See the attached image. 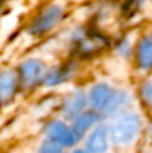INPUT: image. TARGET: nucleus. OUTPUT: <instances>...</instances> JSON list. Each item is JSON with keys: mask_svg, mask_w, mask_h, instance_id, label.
<instances>
[{"mask_svg": "<svg viewBox=\"0 0 152 153\" xmlns=\"http://www.w3.org/2000/svg\"><path fill=\"white\" fill-rule=\"evenodd\" d=\"M19 83V76L12 70H4L0 73V105L10 101L16 92Z\"/></svg>", "mask_w": 152, "mask_h": 153, "instance_id": "obj_6", "label": "nucleus"}, {"mask_svg": "<svg viewBox=\"0 0 152 153\" xmlns=\"http://www.w3.org/2000/svg\"><path fill=\"white\" fill-rule=\"evenodd\" d=\"M142 97L148 104H152V82H148L142 86Z\"/></svg>", "mask_w": 152, "mask_h": 153, "instance_id": "obj_13", "label": "nucleus"}, {"mask_svg": "<svg viewBox=\"0 0 152 153\" xmlns=\"http://www.w3.org/2000/svg\"><path fill=\"white\" fill-rule=\"evenodd\" d=\"M84 104H85L84 94L81 91H76L64 102V113L66 114H79L81 110L84 108Z\"/></svg>", "mask_w": 152, "mask_h": 153, "instance_id": "obj_10", "label": "nucleus"}, {"mask_svg": "<svg viewBox=\"0 0 152 153\" xmlns=\"http://www.w3.org/2000/svg\"><path fill=\"white\" fill-rule=\"evenodd\" d=\"M137 61L143 70L152 67V34L145 36L137 46Z\"/></svg>", "mask_w": 152, "mask_h": 153, "instance_id": "obj_8", "label": "nucleus"}, {"mask_svg": "<svg viewBox=\"0 0 152 153\" xmlns=\"http://www.w3.org/2000/svg\"><path fill=\"white\" fill-rule=\"evenodd\" d=\"M45 134L48 135V138L57 141L61 146H72L76 141V135H75L73 129H70L67 125H64L60 120L49 122L45 128Z\"/></svg>", "mask_w": 152, "mask_h": 153, "instance_id": "obj_5", "label": "nucleus"}, {"mask_svg": "<svg viewBox=\"0 0 152 153\" xmlns=\"http://www.w3.org/2000/svg\"><path fill=\"white\" fill-rule=\"evenodd\" d=\"M96 122H97V114H94V113H81V114H78V117L75 119L73 128H72L76 138L84 135L88 131V128H91Z\"/></svg>", "mask_w": 152, "mask_h": 153, "instance_id": "obj_9", "label": "nucleus"}, {"mask_svg": "<svg viewBox=\"0 0 152 153\" xmlns=\"http://www.w3.org/2000/svg\"><path fill=\"white\" fill-rule=\"evenodd\" d=\"M140 131V119L134 113H125L119 116L110 126V137L113 143L127 146L134 141Z\"/></svg>", "mask_w": 152, "mask_h": 153, "instance_id": "obj_1", "label": "nucleus"}, {"mask_svg": "<svg viewBox=\"0 0 152 153\" xmlns=\"http://www.w3.org/2000/svg\"><path fill=\"white\" fill-rule=\"evenodd\" d=\"M64 16V9L61 4L58 3H52L48 4L46 7H43L42 12H39V15L33 19L31 27H30V33L31 34H43L52 30L57 24L61 22Z\"/></svg>", "mask_w": 152, "mask_h": 153, "instance_id": "obj_3", "label": "nucleus"}, {"mask_svg": "<svg viewBox=\"0 0 152 153\" xmlns=\"http://www.w3.org/2000/svg\"><path fill=\"white\" fill-rule=\"evenodd\" d=\"M87 149L90 153H104L107 150V131L103 126L96 128L91 132L87 141Z\"/></svg>", "mask_w": 152, "mask_h": 153, "instance_id": "obj_7", "label": "nucleus"}, {"mask_svg": "<svg viewBox=\"0 0 152 153\" xmlns=\"http://www.w3.org/2000/svg\"><path fill=\"white\" fill-rule=\"evenodd\" d=\"M60 147H61V144H58L57 141L48 138L46 141L42 143V146L39 149V153H60Z\"/></svg>", "mask_w": 152, "mask_h": 153, "instance_id": "obj_12", "label": "nucleus"}, {"mask_svg": "<svg viewBox=\"0 0 152 153\" xmlns=\"http://www.w3.org/2000/svg\"><path fill=\"white\" fill-rule=\"evenodd\" d=\"M45 64L39 59H27L19 67V82L24 86H33L45 77Z\"/></svg>", "mask_w": 152, "mask_h": 153, "instance_id": "obj_4", "label": "nucleus"}, {"mask_svg": "<svg viewBox=\"0 0 152 153\" xmlns=\"http://www.w3.org/2000/svg\"><path fill=\"white\" fill-rule=\"evenodd\" d=\"M73 153H85V152H82V150H76V152H73Z\"/></svg>", "mask_w": 152, "mask_h": 153, "instance_id": "obj_14", "label": "nucleus"}, {"mask_svg": "<svg viewBox=\"0 0 152 153\" xmlns=\"http://www.w3.org/2000/svg\"><path fill=\"white\" fill-rule=\"evenodd\" d=\"M127 100L124 92H113L107 85L99 83L93 86L90 92V101L91 105L96 110H103V111H113L118 107H121Z\"/></svg>", "mask_w": 152, "mask_h": 153, "instance_id": "obj_2", "label": "nucleus"}, {"mask_svg": "<svg viewBox=\"0 0 152 153\" xmlns=\"http://www.w3.org/2000/svg\"><path fill=\"white\" fill-rule=\"evenodd\" d=\"M67 76V71L63 68V67H58V68H52L51 71H48L43 77V83L48 85V86H54L57 83H61Z\"/></svg>", "mask_w": 152, "mask_h": 153, "instance_id": "obj_11", "label": "nucleus"}]
</instances>
